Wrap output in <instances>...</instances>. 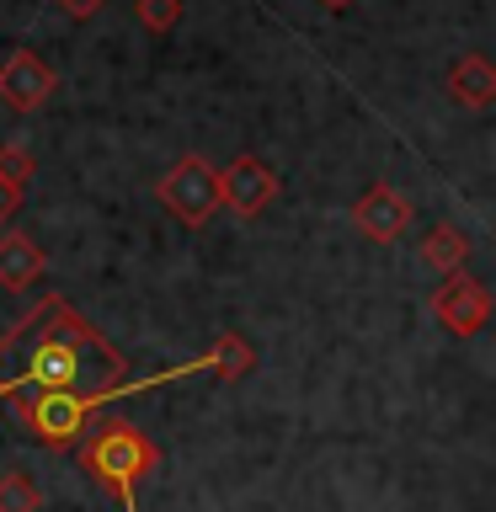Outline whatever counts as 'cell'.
I'll list each match as a JSON object with an SVG mask.
<instances>
[{
    "mask_svg": "<svg viewBox=\"0 0 496 512\" xmlns=\"http://www.w3.org/2000/svg\"><path fill=\"white\" fill-rule=\"evenodd\" d=\"M128 358L64 294L38 299L0 336V400L123 384Z\"/></svg>",
    "mask_w": 496,
    "mask_h": 512,
    "instance_id": "6da1fadb",
    "label": "cell"
},
{
    "mask_svg": "<svg viewBox=\"0 0 496 512\" xmlns=\"http://www.w3.org/2000/svg\"><path fill=\"white\" fill-rule=\"evenodd\" d=\"M192 374H214V358H192V363H176L166 374H150V379H123V384H107V390H48V395H27V400H11L16 422H22L43 448H75L80 438L91 432V422L102 416V406L123 395H144L155 384H176V379H192Z\"/></svg>",
    "mask_w": 496,
    "mask_h": 512,
    "instance_id": "7a4b0ae2",
    "label": "cell"
},
{
    "mask_svg": "<svg viewBox=\"0 0 496 512\" xmlns=\"http://www.w3.org/2000/svg\"><path fill=\"white\" fill-rule=\"evenodd\" d=\"M75 464L123 512H139V486L160 470V448L134 422H123V416H96L91 432L75 443Z\"/></svg>",
    "mask_w": 496,
    "mask_h": 512,
    "instance_id": "3957f363",
    "label": "cell"
},
{
    "mask_svg": "<svg viewBox=\"0 0 496 512\" xmlns=\"http://www.w3.org/2000/svg\"><path fill=\"white\" fill-rule=\"evenodd\" d=\"M155 198L176 224L203 230V224L219 214V166H208L203 155H176L171 171L155 182Z\"/></svg>",
    "mask_w": 496,
    "mask_h": 512,
    "instance_id": "277c9868",
    "label": "cell"
},
{
    "mask_svg": "<svg viewBox=\"0 0 496 512\" xmlns=\"http://www.w3.org/2000/svg\"><path fill=\"white\" fill-rule=\"evenodd\" d=\"M432 320L448 331V336H459V342H470V336L486 331V320H491V288L470 278V272H448V278L432 288Z\"/></svg>",
    "mask_w": 496,
    "mask_h": 512,
    "instance_id": "5b68a950",
    "label": "cell"
},
{
    "mask_svg": "<svg viewBox=\"0 0 496 512\" xmlns=\"http://www.w3.org/2000/svg\"><path fill=\"white\" fill-rule=\"evenodd\" d=\"M272 198H278V171L262 155H235L219 171V208H230L235 219H256Z\"/></svg>",
    "mask_w": 496,
    "mask_h": 512,
    "instance_id": "8992f818",
    "label": "cell"
},
{
    "mask_svg": "<svg viewBox=\"0 0 496 512\" xmlns=\"http://www.w3.org/2000/svg\"><path fill=\"white\" fill-rule=\"evenodd\" d=\"M54 91H59L54 64L43 54H32V48H11L6 64H0V102L11 112H38V107H48Z\"/></svg>",
    "mask_w": 496,
    "mask_h": 512,
    "instance_id": "52a82bcc",
    "label": "cell"
},
{
    "mask_svg": "<svg viewBox=\"0 0 496 512\" xmlns=\"http://www.w3.org/2000/svg\"><path fill=\"white\" fill-rule=\"evenodd\" d=\"M411 219H416L411 198H406L400 187H390V182H374L358 203H352V224H358V235L374 240V246H390V240H400V235L411 230Z\"/></svg>",
    "mask_w": 496,
    "mask_h": 512,
    "instance_id": "ba28073f",
    "label": "cell"
},
{
    "mask_svg": "<svg viewBox=\"0 0 496 512\" xmlns=\"http://www.w3.org/2000/svg\"><path fill=\"white\" fill-rule=\"evenodd\" d=\"M48 272V256L32 235L22 230H6L0 235V288H11V294H22V288H32Z\"/></svg>",
    "mask_w": 496,
    "mask_h": 512,
    "instance_id": "9c48e42d",
    "label": "cell"
},
{
    "mask_svg": "<svg viewBox=\"0 0 496 512\" xmlns=\"http://www.w3.org/2000/svg\"><path fill=\"white\" fill-rule=\"evenodd\" d=\"M496 96V75H491V59L486 54H464L448 64V102L470 107V112H486Z\"/></svg>",
    "mask_w": 496,
    "mask_h": 512,
    "instance_id": "30bf717a",
    "label": "cell"
},
{
    "mask_svg": "<svg viewBox=\"0 0 496 512\" xmlns=\"http://www.w3.org/2000/svg\"><path fill=\"white\" fill-rule=\"evenodd\" d=\"M464 256H470V235L459 230V224H432V230L422 235V262L432 272H464Z\"/></svg>",
    "mask_w": 496,
    "mask_h": 512,
    "instance_id": "8fae6325",
    "label": "cell"
},
{
    "mask_svg": "<svg viewBox=\"0 0 496 512\" xmlns=\"http://www.w3.org/2000/svg\"><path fill=\"white\" fill-rule=\"evenodd\" d=\"M208 358H214V379H246L256 368V347L240 331H224L219 342L208 347Z\"/></svg>",
    "mask_w": 496,
    "mask_h": 512,
    "instance_id": "7c38bea8",
    "label": "cell"
},
{
    "mask_svg": "<svg viewBox=\"0 0 496 512\" xmlns=\"http://www.w3.org/2000/svg\"><path fill=\"white\" fill-rule=\"evenodd\" d=\"M0 512H43V491L32 486V475L22 470L0 475Z\"/></svg>",
    "mask_w": 496,
    "mask_h": 512,
    "instance_id": "4fadbf2b",
    "label": "cell"
},
{
    "mask_svg": "<svg viewBox=\"0 0 496 512\" xmlns=\"http://www.w3.org/2000/svg\"><path fill=\"white\" fill-rule=\"evenodd\" d=\"M0 176H6L11 187H27L32 176H38V155H32V150H27L22 139L0 144Z\"/></svg>",
    "mask_w": 496,
    "mask_h": 512,
    "instance_id": "5bb4252c",
    "label": "cell"
},
{
    "mask_svg": "<svg viewBox=\"0 0 496 512\" xmlns=\"http://www.w3.org/2000/svg\"><path fill=\"white\" fill-rule=\"evenodd\" d=\"M134 11L144 32H171L182 22V0H134Z\"/></svg>",
    "mask_w": 496,
    "mask_h": 512,
    "instance_id": "9a60e30c",
    "label": "cell"
},
{
    "mask_svg": "<svg viewBox=\"0 0 496 512\" xmlns=\"http://www.w3.org/2000/svg\"><path fill=\"white\" fill-rule=\"evenodd\" d=\"M16 214H22V187H11L6 176H0V230H6Z\"/></svg>",
    "mask_w": 496,
    "mask_h": 512,
    "instance_id": "2e32d148",
    "label": "cell"
},
{
    "mask_svg": "<svg viewBox=\"0 0 496 512\" xmlns=\"http://www.w3.org/2000/svg\"><path fill=\"white\" fill-rule=\"evenodd\" d=\"M102 6H107V0H59V11L75 16V22H91V16L102 11Z\"/></svg>",
    "mask_w": 496,
    "mask_h": 512,
    "instance_id": "e0dca14e",
    "label": "cell"
},
{
    "mask_svg": "<svg viewBox=\"0 0 496 512\" xmlns=\"http://www.w3.org/2000/svg\"><path fill=\"white\" fill-rule=\"evenodd\" d=\"M320 6H326V11H347L352 0H320Z\"/></svg>",
    "mask_w": 496,
    "mask_h": 512,
    "instance_id": "ac0fdd59",
    "label": "cell"
}]
</instances>
